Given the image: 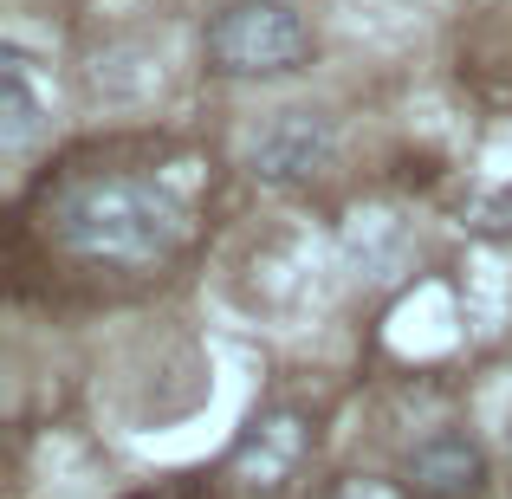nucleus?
Returning a JSON list of instances; mask_svg holds the SVG:
<instances>
[{
  "instance_id": "1",
  "label": "nucleus",
  "mask_w": 512,
  "mask_h": 499,
  "mask_svg": "<svg viewBox=\"0 0 512 499\" xmlns=\"http://www.w3.org/2000/svg\"><path fill=\"white\" fill-rule=\"evenodd\" d=\"M46 234L91 266H163L188 240V208L156 175H72L46 195Z\"/></svg>"
},
{
  "instance_id": "2",
  "label": "nucleus",
  "mask_w": 512,
  "mask_h": 499,
  "mask_svg": "<svg viewBox=\"0 0 512 499\" xmlns=\"http://www.w3.org/2000/svg\"><path fill=\"white\" fill-rule=\"evenodd\" d=\"M201 52L221 78H292L312 59V26L292 0H227L208 20Z\"/></svg>"
},
{
  "instance_id": "3",
  "label": "nucleus",
  "mask_w": 512,
  "mask_h": 499,
  "mask_svg": "<svg viewBox=\"0 0 512 499\" xmlns=\"http://www.w3.org/2000/svg\"><path fill=\"white\" fill-rule=\"evenodd\" d=\"M338 163V124L312 104H292V111H273L260 130L247 137V175L253 182H273V188H292V182H312Z\"/></svg>"
},
{
  "instance_id": "4",
  "label": "nucleus",
  "mask_w": 512,
  "mask_h": 499,
  "mask_svg": "<svg viewBox=\"0 0 512 499\" xmlns=\"http://www.w3.org/2000/svg\"><path fill=\"white\" fill-rule=\"evenodd\" d=\"M402 480H409L415 499H474L480 487H487V454H480L474 435L441 428V435H428V441L409 448Z\"/></svg>"
},
{
  "instance_id": "5",
  "label": "nucleus",
  "mask_w": 512,
  "mask_h": 499,
  "mask_svg": "<svg viewBox=\"0 0 512 499\" xmlns=\"http://www.w3.org/2000/svg\"><path fill=\"white\" fill-rule=\"evenodd\" d=\"M52 130V104L33 78V59L20 46L0 52V150L20 163V156L39 150V137Z\"/></svg>"
},
{
  "instance_id": "6",
  "label": "nucleus",
  "mask_w": 512,
  "mask_h": 499,
  "mask_svg": "<svg viewBox=\"0 0 512 499\" xmlns=\"http://www.w3.org/2000/svg\"><path fill=\"white\" fill-rule=\"evenodd\" d=\"M493 221H500L506 234H512V188H506V195H500V208H493Z\"/></svg>"
},
{
  "instance_id": "7",
  "label": "nucleus",
  "mask_w": 512,
  "mask_h": 499,
  "mask_svg": "<svg viewBox=\"0 0 512 499\" xmlns=\"http://www.w3.org/2000/svg\"><path fill=\"white\" fill-rule=\"evenodd\" d=\"M506 448H512V428H506Z\"/></svg>"
}]
</instances>
